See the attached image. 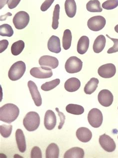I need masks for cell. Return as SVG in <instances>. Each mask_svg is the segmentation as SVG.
I'll return each instance as SVG.
<instances>
[{
    "instance_id": "6da1fadb",
    "label": "cell",
    "mask_w": 118,
    "mask_h": 158,
    "mask_svg": "<svg viewBox=\"0 0 118 158\" xmlns=\"http://www.w3.org/2000/svg\"><path fill=\"white\" fill-rule=\"evenodd\" d=\"M20 114L19 108L13 104L9 103L0 108V120L11 124L18 118Z\"/></svg>"
},
{
    "instance_id": "7a4b0ae2",
    "label": "cell",
    "mask_w": 118,
    "mask_h": 158,
    "mask_svg": "<svg viewBox=\"0 0 118 158\" xmlns=\"http://www.w3.org/2000/svg\"><path fill=\"white\" fill-rule=\"evenodd\" d=\"M41 118L38 113L36 112H30L26 114L23 120V125L26 130L33 132L39 127Z\"/></svg>"
},
{
    "instance_id": "3957f363",
    "label": "cell",
    "mask_w": 118,
    "mask_h": 158,
    "mask_svg": "<svg viewBox=\"0 0 118 158\" xmlns=\"http://www.w3.org/2000/svg\"><path fill=\"white\" fill-rule=\"evenodd\" d=\"M26 70V66L24 62L18 61L14 64L8 72L9 78L13 81L18 80L23 76Z\"/></svg>"
},
{
    "instance_id": "277c9868",
    "label": "cell",
    "mask_w": 118,
    "mask_h": 158,
    "mask_svg": "<svg viewBox=\"0 0 118 158\" xmlns=\"http://www.w3.org/2000/svg\"><path fill=\"white\" fill-rule=\"evenodd\" d=\"M82 66L83 62L80 59L75 56H72L66 62L65 69L68 73L74 74L81 71Z\"/></svg>"
},
{
    "instance_id": "5b68a950",
    "label": "cell",
    "mask_w": 118,
    "mask_h": 158,
    "mask_svg": "<svg viewBox=\"0 0 118 158\" xmlns=\"http://www.w3.org/2000/svg\"><path fill=\"white\" fill-rule=\"evenodd\" d=\"M30 18L29 14L25 11H20L14 15L13 22L18 30H22L28 25Z\"/></svg>"
},
{
    "instance_id": "8992f818",
    "label": "cell",
    "mask_w": 118,
    "mask_h": 158,
    "mask_svg": "<svg viewBox=\"0 0 118 158\" xmlns=\"http://www.w3.org/2000/svg\"><path fill=\"white\" fill-rule=\"evenodd\" d=\"M103 117V114L100 110L97 108H93L91 110L88 115V121L92 127L98 128L102 124Z\"/></svg>"
},
{
    "instance_id": "52a82bcc",
    "label": "cell",
    "mask_w": 118,
    "mask_h": 158,
    "mask_svg": "<svg viewBox=\"0 0 118 158\" xmlns=\"http://www.w3.org/2000/svg\"><path fill=\"white\" fill-rule=\"evenodd\" d=\"M106 24V21L103 16H96L91 17L88 20L87 26L91 30L97 32L104 28Z\"/></svg>"
},
{
    "instance_id": "ba28073f",
    "label": "cell",
    "mask_w": 118,
    "mask_h": 158,
    "mask_svg": "<svg viewBox=\"0 0 118 158\" xmlns=\"http://www.w3.org/2000/svg\"><path fill=\"white\" fill-rule=\"evenodd\" d=\"M30 74L34 78L38 79H47L50 78L53 75L51 68L45 66L33 68L30 70Z\"/></svg>"
},
{
    "instance_id": "9c48e42d",
    "label": "cell",
    "mask_w": 118,
    "mask_h": 158,
    "mask_svg": "<svg viewBox=\"0 0 118 158\" xmlns=\"http://www.w3.org/2000/svg\"><path fill=\"white\" fill-rule=\"evenodd\" d=\"M99 141L101 147L105 151L111 153L115 150L116 145L114 140L106 134H104L100 136Z\"/></svg>"
},
{
    "instance_id": "30bf717a",
    "label": "cell",
    "mask_w": 118,
    "mask_h": 158,
    "mask_svg": "<svg viewBox=\"0 0 118 158\" xmlns=\"http://www.w3.org/2000/svg\"><path fill=\"white\" fill-rule=\"evenodd\" d=\"M116 73L115 66L112 63L106 64L100 66L98 70L99 75L102 78L109 79L114 76Z\"/></svg>"
},
{
    "instance_id": "8fae6325",
    "label": "cell",
    "mask_w": 118,
    "mask_h": 158,
    "mask_svg": "<svg viewBox=\"0 0 118 158\" xmlns=\"http://www.w3.org/2000/svg\"><path fill=\"white\" fill-rule=\"evenodd\" d=\"M98 100L101 105L105 107L110 106L113 102L114 96L110 91L106 89L101 90L98 96Z\"/></svg>"
},
{
    "instance_id": "7c38bea8",
    "label": "cell",
    "mask_w": 118,
    "mask_h": 158,
    "mask_svg": "<svg viewBox=\"0 0 118 158\" xmlns=\"http://www.w3.org/2000/svg\"><path fill=\"white\" fill-rule=\"evenodd\" d=\"M28 86L34 104L37 107L41 106L42 104V98L38 91L37 85L32 81H29Z\"/></svg>"
},
{
    "instance_id": "4fadbf2b",
    "label": "cell",
    "mask_w": 118,
    "mask_h": 158,
    "mask_svg": "<svg viewBox=\"0 0 118 158\" xmlns=\"http://www.w3.org/2000/svg\"><path fill=\"white\" fill-rule=\"evenodd\" d=\"M57 116L53 111L49 110L45 114L44 125L48 130H52L57 125Z\"/></svg>"
},
{
    "instance_id": "5bb4252c",
    "label": "cell",
    "mask_w": 118,
    "mask_h": 158,
    "mask_svg": "<svg viewBox=\"0 0 118 158\" xmlns=\"http://www.w3.org/2000/svg\"><path fill=\"white\" fill-rule=\"evenodd\" d=\"M39 64L41 66H45L54 69L58 66L59 62L55 57L45 55L39 58Z\"/></svg>"
},
{
    "instance_id": "9a60e30c",
    "label": "cell",
    "mask_w": 118,
    "mask_h": 158,
    "mask_svg": "<svg viewBox=\"0 0 118 158\" xmlns=\"http://www.w3.org/2000/svg\"><path fill=\"white\" fill-rule=\"evenodd\" d=\"M76 135L78 140L83 143H87L91 140L92 133L88 128L80 127L76 131Z\"/></svg>"
},
{
    "instance_id": "2e32d148",
    "label": "cell",
    "mask_w": 118,
    "mask_h": 158,
    "mask_svg": "<svg viewBox=\"0 0 118 158\" xmlns=\"http://www.w3.org/2000/svg\"><path fill=\"white\" fill-rule=\"evenodd\" d=\"M47 47L51 52L56 54L60 53L61 51L60 39L54 35L51 36L48 41Z\"/></svg>"
},
{
    "instance_id": "e0dca14e",
    "label": "cell",
    "mask_w": 118,
    "mask_h": 158,
    "mask_svg": "<svg viewBox=\"0 0 118 158\" xmlns=\"http://www.w3.org/2000/svg\"><path fill=\"white\" fill-rule=\"evenodd\" d=\"M16 140L18 150L21 153L25 152L26 149L25 136L23 133V131L20 129H18L16 131Z\"/></svg>"
},
{
    "instance_id": "ac0fdd59",
    "label": "cell",
    "mask_w": 118,
    "mask_h": 158,
    "mask_svg": "<svg viewBox=\"0 0 118 158\" xmlns=\"http://www.w3.org/2000/svg\"><path fill=\"white\" fill-rule=\"evenodd\" d=\"M81 86V82L78 79L71 78L68 79L65 84V88L69 92L77 91Z\"/></svg>"
},
{
    "instance_id": "d6986e66",
    "label": "cell",
    "mask_w": 118,
    "mask_h": 158,
    "mask_svg": "<svg viewBox=\"0 0 118 158\" xmlns=\"http://www.w3.org/2000/svg\"><path fill=\"white\" fill-rule=\"evenodd\" d=\"M89 47V39L87 36H82L79 40L77 43V50L78 53L80 55H83L85 54L88 51Z\"/></svg>"
},
{
    "instance_id": "ffe728a7",
    "label": "cell",
    "mask_w": 118,
    "mask_h": 158,
    "mask_svg": "<svg viewBox=\"0 0 118 158\" xmlns=\"http://www.w3.org/2000/svg\"><path fill=\"white\" fill-rule=\"evenodd\" d=\"M84 151L79 147L72 148L66 152L64 155L65 158H83L84 157Z\"/></svg>"
},
{
    "instance_id": "44dd1931",
    "label": "cell",
    "mask_w": 118,
    "mask_h": 158,
    "mask_svg": "<svg viewBox=\"0 0 118 158\" xmlns=\"http://www.w3.org/2000/svg\"><path fill=\"white\" fill-rule=\"evenodd\" d=\"M106 42V40L104 35H101L98 36L93 44V49L95 53L97 54L101 53L104 50Z\"/></svg>"
},
{
    "instance_id": "7402d4cb",
    "label": "cell",
    "mask_w": 118,
    "mask_h": 158,
    "mask_svg": "<svg viewBox=\"0 0 118 158\" xmlns=\"http://www.w3.org/2000/svg\"><path fill=\"white\" fill-rule=\"evenodd\" d=\"M66 14L68 17L72 18L75 16L77 10L75 0H66L65 4Z\"/></svg>"
},
{
    "instance_id": "603a6c76",
    "label": "cell",
    "mask_w": 118,
    "mask_h": 158,
    "mask_svg": "<svg viewBox=\"0 0 118 158\" xmlns=\"http://www.w3.org/2000/svg\"><path fill=\"white\" fill-rule=\"evenodd\" d=\"M99 83L98 79L95 78H91L84 87V92L87 95L92 94L97 89Z\"/></svg>"
},
{
    "instance_id": "cb8c5ba5",
    "label": "cell",
    "mask_w": 118,
    "mask_h": 158,
    "mask_svg": "<svg viewBox=\"0 0 118 158\" xmlns=\"http://www.w3.org/2000/svg\"><path fill=\"white\" fill-rule=\"evenodd\" d=\"M59 149L55 143H51L47 147L45 152L46 158H58L59 157Z\"/></svg>"
},
{
    "instance_id": "d4e9b609",
    "label": "cell",
    "mask_w": 118,
    "mask_h": 158,
    "mask_svg": "<svg viewBox=\"0 0 118 158\" xmlns=\"http://www.w3.org/2000/svg\"><path fill=\"white\" fill-rule=\"evenodd\" d=\"M86 9L87 11L92 13H100L103 11L101 7V4L98 0H90L86 4Z\"/></svg>"
},
{
    "instance_id": "484cf974",
    "label": "cell",
    "mask_w": 118,
    "mask_h": 158,
    "mask_svg": "<svg viewBox=\"0 0 118 158\" xmlns=\"http://www.w3.org/2000/svg\"><path fill=\"white\" fill-rule=\"evenodd\" d=\"M66 111L73 115H80L84 113V109L82 106L70 104L66 107Z\"/></svg>"
},
{
    "instance_id": "4316f807",
    "label": "cell",
    "mask_w": 118,
    "mask_h": 158,
    "mask_svg": "<svg viewBox=\"0 0 118 158\" xmlns=\"http://www.w3.org/2000/svg\"><path fill=\"white\" fill-rule=\"evenodd\" d=\"M72 38V34L70 30L69 29L65 30L62 38V46L65 50H67L71 47Z\"/></svg>"
},
{
    "instance_id": "83f0119b",
    "label": "cell",
    "mask_w": 118,
    "mask_h": 158,
    "mask_svg": "<svg viewBox=\"0 0 118 158\" xmlns=\"http://www.w3.org/2000/svg\"><path fill=\"white\" fill-rule=\"evenodd\" d=\"M25 43L22 40H19L14 43L11 47V52L14 56L20 55L25 48Z\"/></svg>"
},
{
    "instance_id": "f1b7e54d",
    "label": "cell",
    "mask_w": 118,
    "mask_h": 158,
    "mask_svg": "<svg viewBox=\"0 0 118 158\" xmlns=\"http://www.w3.org/2000/svg\"><path fill=\"white\" fill-rule=\"evenodd\" d=\"M14 34L13 29L9 24H5L0 26V35L3 37H12Z\"/></svg>"
},
{
    "instance_id": "f546056e",
    "label": "cell",
    "mask_w": 118,
    "mask_h": 158,
    "mask_svg": "<svg viewBox=\"0 0 118 158\" xmlns=\"http://www.w3.org/2000/svg\"><path fill=\"white\" fill-rule=\"evenodd\" d=\"M61 83L60 79H57L50 82H47L43 84L41 86V90L44 91H49L55 88Z\"/></svg>"
},
{
    "instance_id": "4dcf8cb0",
    "label": "cell",
    "mask_w": 118,
    "mask_h": 158,
    "mask_svg": "<svg viewBox=\"0 0 118 158\" xmlns=\"http://www.w3.org/2000/svg\"><path fill=\"white\" fill-rule=\"evenodd\" d=\"M59 12H60V6L57 4L55 6L53 13V24L52 27L54 30L57 29L59 25Z\"/></svg>"
},
{
    "instance_id": "1f68e13d",
    "label": "cell",
    "mask_w": 118,
    "mask_h": 158,
    "mask_svg": "<svg viewBox=\"0 0 118 158\" xmlns=\"http://www.w3.org/2000/svg\"><path fill=\"white\" fill-rule=\"evenodd\" d=\"M13 130V126L12 125H3L0 126V133L2 137L7 138L11 136Z\"/></svg>"
},
{
    "instance_id": "d6a6232c",
    "label": "cell",
    "mask_w": 118,
    "mask_h": 158,
    "mask_svg": "<svg viewBox=\"0 0 118 158\" xmlns=\"http://www.w3.org/2000/svg\"><path fill=\"white\" fill-rule=\"evenodd\" d=\"M118 6V0H107L102 4V8L107 10L114 9Z\"/></svg>"
},
{
    "instance_id": "836d02e7",
    "label": "cell",
    "mask_w": 118,
    "mask_h": 158,
    "mask_svg": "<svg viewBox=\"0 0 118 158\" xmlns=\"http://www.w3.org/2000/svg\"><path fill=\"white\" fill-rule=\"evenodd\" d=\"M107 37L114 42V45L112 47L110 48L108 50V54H112V53H116L118 52V39H114L111 38L108 35H106Z\"/></svg>"
},
{
    "instance_id": "e575fe53",
    "label": "cell",
    "mask_w": 118,
    "mask_h": 158,
    "mask_svg": "<svg viewBox=\"0 0 118 158\" xmlns=\"http://www.w3.org/2000/svg\"><path fill=\"white\" fill-rule=\"evenodd\" d=\"M30 157L32 158H41L42 153L41 149L38 147H34L31 151Z\"/></svg>"
},
{
    "instance_id": "d590c367",
    "label": "cell",
    "mask_w": 118,
    "mask_h": 158,
    "mask_svg": "<svg viewBox=\"0 0 118 158\" xmlns=\"http://www.w3.org/2000/svg\"><path fill=\"white\" fill-rule=\"evenodd\" d=\"M54 1V0H45L41 6V11L42 12L47 11V10L49 9L50 6L52 5Z\"/></svg>"
},
{
    "instance_id": "8d00e7d4",
    "label": "cell",
    "mask_w": 118,
    "mask_h": 158,
    "mask_svg": "<svg viewBox=\"0 0 118 158\" xmlns=\"http://www.w3.org/2000/svg\"><path fill=\"white\" fill-rule=\"evenodd\" d=\"M56 111L57 112L58 115L59 116L60 119H61V122L59 123V126L58 127V129L59 130L61 129L63 127V125L65 124V116L64 115V114L62 112L59 111L58 108H56L55 109Z\"/></svg>"
},
{
    "instance_id": "74e56055",
    "label": "cell",
    "mask_w": 118,
    "mask_h": 158,
    "mask_svg": "<svg viewBox=\"0 0 118 158\" xmlns=\"http://www.w3.org/2000/svg\"><path fill=\"white\" fill-rule=\"evenodd\" d=\"M9 42L7 40H3L0 41V53H2L7 49Z\"/></svg>"
},
{
    "instance_id": "f35d334b",
    "label": "cell",
    "mask_w": 118,
    "mask_h": 158,
    "mask_svg": "<svg viewBox=\"0 0 118 158\" xmlns=\"http://www.w3.org/2000/svg\"><path fill=\"white\" fill-rule=\"evenodd\" d=\"M21 0H9L8 2V7L10 9H13L17 7L19 3H20Z\"/></svg>"
},
{
    "instance_id": "ab89813d",
    "label": "cell",
    "mask_w": 118,
    "mask_h": 158,
    "mask_svg": "<svg viewBox=\"0 0 118 158\" xmlns=\"http://www.w3.org/2000/svg\"><path fill=\"white\" fill-rule=\"evenodd\" d=\"M9 0H0V9H2L5 5L8 4Z\"/></svg>"
},
{
    "instance_id": "60d3db41",
    "label": "cell",
    "mask_w": 118,
    "mask_h": 158,
    "mask_svg": "<svg viewBox=\"0 0 118 158\" xmlns=\"http://www.w3.org/2000/svg\"><path fill=\"white\" fill-rule=\"evenodd\" d=\"M115 31L117 33H118V25H117L115 27Z\"/></svg>"
},
{
    "instance_id": "b9f144b4",
    "label": "cell",
    "mask_w": 118,
    "mask_h": 158,
    "mask_svg": "<svg viewBox=\"0 0 118 158\" xmlns=\"http://www.w3.org/2000/svg\"></svg>"
},
{
    "instance_id": "7bdbcfd3",
    "label": "cell",
    "mask_w": 118,
    "mask_h": 158,
    "mask_svg": "<svg viewBox=\"0 0 118 158\" xmlns=\"http://www.w3.org/2000/svg\"></svg>"
},
{
    "instance_id": "ee69618b",
    "label": "cell",
    "mask_w": 118,
    "mask_h": 158,
    "mask_svg": "<svg viewBox=\"0 0 118 158\" xmlns=\"http://www.w3.org/2000/svg\"></svg>"
}]
</instances>
